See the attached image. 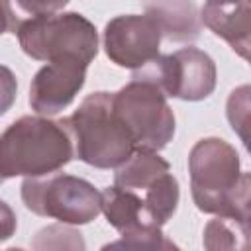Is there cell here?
Instances as JSON below:
<instances>
[{
  "label": "cell",
  "mask_w": 251,
  "mask_h": 251,
  "mask_svg": "<svg viewBox=\"0 0 251 251\" xmlns=\"http://www.w3.org/2000/svg\"><path fill=\"white\" fill-rule=\"evenodd\" d=\"M204 25L229 43L243 59L251 47V2L249 0H206L200 10Z\"/></svg>",
  "instance_id": "8fae6325"
},
{
  "label": "cell",
  "mask_w": 251,
  "mask_h": 251,
  "mask_svg": "<svg viewBox=\"0 0 251 251\" xmlns=\"http://www.w3.org/2000/svg\"><path fill=\"white\" fill-rule=\"evenodd\" d=\"M22 200L37 216L53 218L69 226H84L102 212V194L88 180L73 175L25 176Z\"/></svg>",
  "instance_id": "5b68a950"
},
{
  "label": "cell",
  "mask_w": 251,
  "mask_h": 251,
  "mask_svg": "<svg viewBox=\"0 0 251 251\" xmlns=\"http://www.w3.org/2000/svg\"><path fill=\"white\" fill-rule=\"evenodd\" d=\"M135 76L155 82L165 96L198 102L208 98L216 88V63L214 59L196 49L182 47L171 55H159L145 67L133 71Z\"/></svg>",
  "instance_id": "52a82bcc"
},
{
  "label": "cell",
  "mask_w": 251,
  "mask_h": 251,
  "mask_svg": "<svg viewBox=\"0 0 251 251\" xmlns=\"http://www.w3.org/2000/svg\"><path fill=\"white\" fill-rule=\"evenodd\" d=\"M141 198L145 202V208H147L151 220L163 227L176 212L178 198H180L178 182L169 171V173L161 175L149 188H145L141 192Z\"/></svg>",
  "instance_id": "5bb4252c"
},
{
  "label": "cell",
  "mask_w": 251,
  "mask_h": 251,
  "mask_svg": "<svg viewBox=\"0 0 251 251\" xmlns=\"http://www.w3.org/2000/svg\"><path fill=\"white\" fill-rule=\"evenodd\" d=\"M75 157L73 139L63 120L24 116L0 133V178L47 176Z\"/></svg>",
  "instance_id": "7a4b0ae2"
},
{
  "label": "cell",
  "mask_w": 251,
  "mask_h": 251,
  "mask_svg": "<svg viewBox=\"0 0 251 251\" xmlns=\"http://www.w3.org/2000/svg\"><path fill=\"white\" fill-rule=\"evenodd\" d=\"M8 16V31L16 29L29 18L49 16L63 10L71 0H0Z\"/></svg>",
  "instance_id": "2e32d148"
},
{
  "label": "cell",
  "mask_w": 251,
  "mask_h": 251,
  "mask_svg": "<svg viewBox=\"0 0 251 251\" xmlns=\"http://www.w3.org/2000/svg\"><path fill=\"white\" fill-rule=\"evenodd\" d=\"M114 112L133 137L135 149L161 151L175 135V114L165 92L151 80L131 75V80L112 92Z\"/></svg>",
  "instance_id": "8992f818"
},
{
  "label": "cell",
  "mask_w": 251,
  "mask_h": 251,
  "mask_svg": "<svg viewBox=\"0 0 251 251\" xmlns=\"http://www.w3.org/2000/svg\"><path fill=\"white\" fill-rule=\"evenodd\" d=\"M249 235V224L233 218H222L208 222L204 227L206 249H245Z\"/></svg>",
  "instance_id": "9a60e30c"
},
{
  "label": "cell",
  "mask_w": 251,
  "mask_h": 251,
  "mask_svg": "<svg viewBox=\"0 0 251 251\" xmlns=\"http://www.w3.org/2000/svg\"><path fill=\"white\" fill-rule=\"evenodd\" d=\"M88 65L78 59H53L43 65L29 84V106L39 116L63 112L80 92Z\"/></svg>",
  "instance_id": "30bf717a"
},
{
  "label": "cell",
  "mask_w": 251,
  "mask_h": 251,
  "mask_svg": "<svg viewBox=\"0 0 251 251\" xmlns=\"http://www.w3.org/2000/svg\"><path fill=\"white\" fill-rule=\"evenodd\" d=\"M161 37L159 27L145 14L116 16L104 27V51L114 65L137 71L159 57Z\"/></svg>",
  "instance_id": "9c48e42d"
},
{
  "label": "cell",
  "mask_w": 251,
  "mask_h": 251,
  "mask_svg": "<svg viewBox=\"0 0 251 251\" xmlns=\"http://www.w3.org/2000/svg\"><path fill=\"white\" fill-rule=\"evenodd\" d=\"M102 212L112 227L122 235L120 241H114L106 247L120 249H171L175 247L161 231L141 198L133 190L120 186H106L102 192Z\"/></svg>",
  "instance_id": "ba28073f"
},
{
  "label": "cell",
  "mask_w": 251,
  "mask_h": 251,
  "mask_svg": "<svg viewBox=\"0 0 251 251\" xmlns=\"http://www.w3.org/2000/svg\"><path fill=\"white\" fill-rule=\"evenodd\" d=\"M169 171H171L169 163L163 157H159L157 151L137 147L120 167H116L114 184L141 194L161 175H165Z\"/></svg>",
  "instance_id": "4fadbf2b"
},
{
  "label": "cell",
  "mask_w": 251,
  "mask_h": 251,
  "mask_svg": "<svg viewBox=\"0 0 251 251\" xmlns=\"http://www.w3.org/2000/svg\"><path fill=\"white\" fill-rule=\"evenodd\" d=\"M247 94H249V86H241V88L233 90L229 100H227V120L233 127V131L239 133L243 143H247V137L241 131V127H245V124H247V108H249V96Z\"/></svg>",
  "instance_id": "e0dca14e"
},
{
  "label": "cell",
  "mask_w": 251,
  "mask_h": 251,
  "mask_svg": "<svg viewBox=\"0 0 251 251\" xmlns=\"http://www.w3.org/2000/svg\"><path fill=\"white\" fill-rule=\"evenodd\" d=\"M143 8L169 41L188 43L200 35L202 20L194 0H143Z\"/></svg>",
  "instance_id": "7c38bea8"
},
{
  "label": "cell",
  "mask_w": 251,
  "mask_h": 251,
  "mask_svg": "<svg viewBox=\"0 0 251 251\" xmlns=\"http://www.w3.org/2000/svg\"><path fill=\"white\" fill-rule=\"evenodd\" d=\"M14 35H18L22 51L35 61L78 59L90 65L98 55V31L78 12L29 18Z\"/></svg>",
  "instance_id": "277c9868"
},
{
  "label": "cell",
  "mask_w": 251,
  "mask_h": 251,
  "mask_svg": "<svg viewBox=\"0 0 251 251\" xmlns=\"http://www.w3.org/2000/svg\"><path fill=\"white\" fill-rule=\"evenodd\" d=\"M16 94H18V80H16V75L0 65V116H4L12 104L16 102Z\"/></svg>",
  "instance_id": "ac0fdd59"
},
{
  "label": "cell",
  "mask_w": 251,
  "mask_h": 251,
  "mask_svg": "<svg viewBox=\"0 0 251 251\" xmlns=\"http://www.w3.org/2000/svg\"><path fill=\"white\" fill-rule=\"evenodd\" d=\"M16 227H18V220L14 210L4 200H0V243L8 241L16 233Z\"/></svg>",
  "instance_id": "d6986e66"
},
{
  "label": "cell",
  "mask_w": 251,
  "mask_h": 251,
  "mask_svg": "<svg viewBox=\"0 0 251 251\" xmlns=\"http://www.w3.org/2000/svg\"><path fill=\"white\" fill-rule=\"evenodd\" d=\"M190 192L204 214L249 224V173L241 171L237 151L220 137H204L188 155Z\"/></svg>",
  "instance_id": "6da1fadb"
},
{
  "label": "cell",
  "mask_w": 251,
  "mask_h": 251,
  "mask_svg": "<svg viewBox=\"0 0 251 251\" xmlns=\"http://www.w3.org/2000/svg\"><path fill=\"white\" fill-rule=\"evenodd\" d=\"M63 124L76 159L90 167L116 169L135 151L133 137L114 112L112 92L88 94Z\"/></svg>",
  "instance_id": "3957f363"
},
{
  "label": "cell",
  "mask_w": 251,
  "mask_h": 251,
  "mask_svg": "<svg viewBox=\"0 0 251 251\" xmlns=\"http://www.w3.org/2000/svg\"><path fill=\"white\" fill-rule=\"evenodd\" d=\"M4 31H8V16H6V10H4V6L0 2V35Z\"/></svg>",
  "instance_id": "ffe728a7"
}]
</instances>
